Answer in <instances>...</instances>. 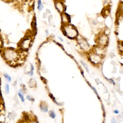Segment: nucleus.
Listing matches in <instances>:
<instances>
[{"mask_svg":"<svg viewBox=\"0 0 123 123\" xmlns=\"http://www.w3.org/2000/svg\"><path fill=\"white\" fill-rule=\"evenodd\" d=\"M23 51L20 49H15L14 48L8 47L2 49L1 55L3 59L11 66H17L22 60Z\"/></svg>","mask_w":123,"mask_h":123,"instance_id":"nucleus-1","label":"nucleus"},{"mask_svg":"<svg viewBox=\"0 0 123 123\" xmlns=\"http://www.w3.org/2000/svg\"><path fill=\"white\" fill-rule=\"evenodd\" d=\"M62 31L63 35L70 40H76L79 36V33L78 29L73 25L68 24L65 25H62Z\"/></svg>","mask_w":123,"mask_h":123,"instance_id":"nucleus-2","label":"nucleus"},{"mask_svg":"<svg viewBox=\"0 0 123 123\" xmlns=\"http://www.w3.org/2000/svg\"><path fill=\"white\" fill-rule=\"evenodd\" d=\"M31 35H28L23 37L18 43V49L23 51L27 52V51L32 45L33 38Z\"/></svg>","mask_w":123,"mask_h":123,"instance_id":"nucleus-3","label":"nucleus"},{"mask_svg":"<svg viewBox=\"0 0 123 123\" xmlns=\"http://www.w3.org/2000/svg\"><path fill=\"white\" fill-rule=\"evenodd\" d=\"M86 55H87V58H88V61L95 66H100L103 58V57L98 55V54H95L92 51L86 54Z\"/></svg>","mask_w":123,"mask_h":123,"instance_id":"nucleus-4","label":"nucleus"},{"mask_svg":"<svg viewBox=\"0 0 123 123\" xmlns=\"http://www.w3.org/2000/svg\"><path fill=\"white\" fill-rule=\"evenodd\" d=\"M96 44L102 48H106L109 43V38L108 36L105 35L103 31H100L97 35L95 39Z\"/></svg>","mask_w":123,"mask_h":123,"instance_id":"nucleus-5","label":"nucleus"},{"mask_svg":"<svg viewBox=\"0 0 123 123\" xmlns=\"http://www.w3.org/2000/svg\"><path fill=\"white\" fill-rule=\"evenodd\" d=\"M76 41L78 44L79 46L81 51L84 52L85 54H88L91 51V47L88 43V40L83 36H78L76 39Z\"/></svg>","mask_w":123,"mask_h":123,"instance_id":"nucleus-6","label":"nucleus"},{"mask_svg":"<svg viewBox=\"0 0 123 123\" xmlns=\"http://www.w3.org/2000/svg\"><path fill=\"white\" fill-rule=\"evenodd\" d=\"M54 6L55 9L59 14H62L63 12H65L66 11V6L65 5L63 1H54Z\"/></svg>","mask_w":123,"mask_h":123,"instance_id":"nucleus-7","label":"nucleus"},{"mask_svg":"<svg viewBox=\"0 0 123 123\" xmlns=\"http://www.w3.org/2000/svg\"><path fill=\"white\" fill-rule=\"evenodd\" d=\"M91 51L94 52L95 54H98V55H100V56H101L103 58L105 56V48H102L101 46H99L97 44H96V46H95L91 49Z\"/></svg>","mask_w":123,"mask_h":123,"instance_id":"nucleus-8","label":"nucleus"},{"mask_svg":"<svg viewBox=\"0 0 123 123\" xmlns=\"http://www.w3.org/2000/svg\"><path fill=\"white\" fill-rule=\"evenodd\" d=\"M61 17L62 25H65L71 23V17L70 15L66 12H63L60 14Z\"/></svg>","mask_w":123,"mask_h":123,"instance_id":"nucleus-9","label":"nucleus"},{"mask_svg":"<svg viewBox=\"0 0 123 123\" xmlns=\"http://www.w3.org/2000/svg\"><path fill=\"white\" fill-rule=\"evenodd\" d=\"M48 103H46V101H42L40 102V110L43 113H47L49 111V110H48Z\"/></svg>","mask_w":123,"mask_h":123,"instance_id":"nucleus-10","label":"nucleus"},{"mask_svg":"<svg viewBox=\"0 0 123 123\" xmlns=\"http://www.w3.org/2000/svg\"><path fill=\"white\" fill-rule=\"evenodd\" d=\"M28 86L31 89H35V88H37V81L36 80L35 78H31L29 79V81H28Z\"/></svg>","mask_w":123,"mask_h":123,"instance_id":"nucleus-11","label":"nucleus"},{"mask_svg":"<svg viewBox=\"0 0 123 123\" xmlns=\"http://www.w3.org/2000/svg\"><path fill=\"white\" fill-rule=\"evenodd\" d=\"M31 30H32V34L35 35L37 32V23H36V20L35 17H34L33 19L31 21Z\"/></svg>","mask_w":123,"mask_h":123,"instance_id":"nucleus-12","label":"nucleus"},{"mask_svg":"<svg viewBox=\"0 0 123 123\" xmlns=\"http://www.w3.org/2000/svg\"><path fill=\"white\" fill-rule=\"evenodd\" d=\"M17 116V113H15V111H12L11 112L8 113V118L10 120H14Z\"/></svg>","mask_w":123,"mask_h":123,"instance_id":"nucleus-13","label":"nucleus"},{"mask_svg":"<svg viewBox=\"0 0 123 123\" xmlns=\"http://www.w3.org/2000/svg\"><path fill=\"white\" fill-rule=\"evenodd\" d=\"M118 49L120 54L123 55V41H119L118 43Z\"/></svg>","mask_w":123,"mask_h":123,"instance_id":"nucleus-14","label":"nucleus"},{"mask_svg":"<svg viewBox=\"0 0 123 123\" xmlns=\"http://www.w3.org/2000/svg\"><path fill=\"white\" fill-rule=\"evenodd\" d=\"M37 9L39 12L43 11V9H44V5H43V3H42L41 0H38L37 1Z\"/></svg>","mask_w":123,"mask_h":123,"instance_id":"nucleus-15","label":"nucleus"},{"mask_svg":"<svg viewBox=\"0 0 123 123\" xmlns=\"http://www.w3.org/2000/svg\"><path fill=\"white\" fill-rule=\"evenodd\" d=\"M24 93H23V92L22 91V90L21 89H19V91H18V97L20 98V100H21V101H22V102H25V97H24Z\"/></svg>","mask_w":123,"mask_h":123,"instance_id":"nucleus-16","label":"nucleus"},{"mask_svg":"<svg viewBox=\"0 0 123 123\" xmlns=\"http://www.w3.org/2000/svg\"><path fill=\"white\" fill-rule=\"evenodd\" d=\"M3 76H4L5 79H6L8 83H11V81H12V78H11V77L10 76V75H9V74H8L7 73H3Z\"/></svg>","mask_w":123,"mask_h":123,"instance_id":"nucleus-17","label":"nucleus"},{"mask_svg":"<svg viewBox=\"0 0 123 123\" xmlns=\"http://www.w3.org/2000/svg\"><path fill=\"white\" fill-rule=\"evenodd\" d=\"M48 22H49V24L50 25H53L54 24V17H53V15L52 14L51 15H49L48 18Z\"/></svg>","mask_w":123,"mask_h":123,"instance_id":"nucleus-18","label":"nucleus"},{"mask_svg":"<svg viewBox=\"0 0 123 123\" xmlns=\"http://www.w3.org/2000/svg\"><path fill=\"white\" fill-rule=\"evenodd\" d=\"M80 63H81V64L83 65V66H84V68H85V70H86V71H87L88 73H89V66H88V65H87V63H86L85 62L83 61V60H81V61H80Z\"/></svg>","mask_w":123,"mask_h":123,"instance_id":"nucleus-19","label":"nucleus"},{"mask_svg":"<svg viewBox=\"0 0 123 123\" xmlns=\"http://www.w3.org/2000/svg\"><path fill=\"white\" fill-rule=\"evenodd\" d=\"M48 113H49V116L50 118H51L52 119H55V117H56V113L54 111V110H49L48 111Z\"/></svg>","mask_w":123,"mask_h":123,"instance_id":"nucleus-20","label":"nucleus"},{"mask_svg":"<svg viewBox=\"0 0 123 123\" xmlns=\"http://www.w3.org/2000/svg\"><path fill=\"white\" fill-rule=\"evenodd\" d=\"M4 92L6 94H9L10 92V88L8 83H6L4 86Z\"/></svg>","mask_w":123,"mask_h":123,"instance_id":"nucleus-21","label":"nucleus"},{"mask_svg":"<svg viewBox=\"0 0 123 123\" xmlns=\"http://www.w3.org/2000/svg\"><path fill=\"white\" fill-rule=\"evenodd\" d=\"M26 99L27 100H28V101H34L35 100V98L33 97L32 95H30V94H26Z\"/></svg>","mask_w":123,"mask_h":123,"instance_id":"nucleus-22","label":"nucleus"},{"mask_svg":"<svg viewBox=\"0 0 123 123\" xmlns=\"http://www.w3.org/2000/svg\"><path fill=\"white\" fill-rule=\"evenodd\" d=\"M114 90H115L116 92H118L120 91V84L119 83H115V84L114 85Z\"/></svg>","mask_w":123,"mask_h":123,"instance_id":"nucleus-23","label":"nucleus"},{"mask_svg":"<svg viewBox=\"0 0 123 123\" xmlns=\"http://www.w3.org/2000/svg\"><path fill=\"white\" fill-rule=\"evenodd\" d=\"M91 88L92 89V90H93V91H94V92L95 94V95H97V97H98V98H100V97H99V95H98V92H97V89H95V88H94V87H93V86H91Z\"/></svg>","mask_w":123,"mask_h":123,"instance_id":"nucleus-24","label":"nucleus"},{"mask_svg":"<svg viewBox=\"0 0 123 123\" xmlns=\"http://www.w3.org/2000/svg\"><path fill=\"white\" fill-rule=\"evenodd\" d=\"M26 74L27 75L29 76H30L32 78L34 75V71H31V70L27 71V72L26 73Z\"/></svg>","mask_w":123,"mask_h":123,"instance_id":"nucleus-25","label":"nucleus"},{"mask_svg":"<svg viewBox=\"0 0 123 123\" xmlns=\"http://www.w3.org/2000/svg\"><path fill=\"white\" fill-rule=\"evenodd\" d=\"M117 120H118V121L119 122V123H121V122L123 121V114H119V115L118 116V118H117Z\"/></svg>","mask_w":123,"mask_h":123,"instance_id":"nucleus-26","label":"nucleus"},{"mask_svg":"<svg viewBox=\"0 0 123 123\" xmlns=\"http://www.w3.org/2000/svg\"><path fill=\"white\" fill-rule=\"evenodd\" d=\"M41 73H47V72H48L47 69H46V67H45L44 66H43L41 67Z\"/></svg>","mask_w":123,"mask_h":123,"instance_id":"nucleus-27","label":"nucleus"},{"mask_svg":"<svg viewBox=\"0 0 123 123\" xmlns=\"http://www.w3.org/2000/svg\"><path fill=\"white\" fill-rule=\"evenodd\" d=\"M27 123H39L38 120L36 119V118L35 119H30L28 121Z\"/></svg>","mask_w":123,"mask_h":123,"instance_id":"nucleus-28","label":"nucleus"},{"mask_svg":"<svg viewBox=\"0 0 123 123\" xmlns=\"http://www.w3.org/2000/svg\"><path fill=\"white\" fill-rule=\"evenodd\" d=\"M95 83L97 84V86H99V85L100 84H101V81H100V79L99 78H96L95 79Z\"/></svg>","mask_w":123,"mask_h":123,"instance_id":"nucleus-29","label":"nucleus"},{"mask_svg":"<svg viewBox=\"0 0 123 123\" xmlns=\"http://www.w3.org/2000/svg\"><path fill=\"white\" fill-rule=\"evenodd\" d=\"M108 80V83H110L111 84H113V85H114L115 84V81H114V80L113 79H106Z\"/></svg>","mask_w":123,"mask_h":123,"instance_id":"nucleus-30","label":"nucleus"},{"mask_svg":"<svg viewBox=\"0 0 123 123\" xmlns=\"http://www.w3.org/2000/svg\"><path fill=\"white\" fill-rule=\"evenodd\" d=\"M48 16H49V15H48L46 12H44V13L43 14V18H44V19H46V18H48Z\"/></svg>","mask_w":123,"mask_h":123,"instance_id":"nucleus-31","label":"nucleus"},{"mask_svg":"<svg viewBox=\"0 0 123 123\" xmlns=\"http://www.w3.org/2000/svg\"><path fill=\"white\" fill-rule=\"evenodd\" d=\"M30 70L31 71H33L35 70V67H34V65L32 64V63H30Z\"/></svg>","mask_w":123,"mask_h":123,"instance_id":"nucleus-32","label":"nucleus"},{"mask_svg":"<svg viewBox=\"0 0 123 123\" xmlns=\"http://www.w3.org/2000/svg\"><path fill=\"white\" fill-rule=\"evenodd\" d=\"M117 72V68L116 66H113V71L112 73L113 74H115Z\"/></svg>","mask_w":123,"mask_h":123,"instance_id":"nucleus-33","label":"nucleus"},{"mask_svg":"<svg viewBox=\"0 0 123 123\" xmlns=\"http://www.w3.org/2000/svg\"><path fill=\"white\" fill-rule=\"evenodd\" d=\"M120 81H121V77L119 76L116 79L115 83H119V84H120Z\"/></svg>","mask_w":123,"mask_h":123,"instance_id":"nucleus-34","label":"nucleus"},{"mask_svg":"<svg viewBox=\"0 0 123 123\" xmlns=\"http://www.w3.org/2000/svg\"><path fill=\"white\" fill-rule=\"evenodd\" d=\"M110 57L111 58H113L114 57H115V54L113 52H111L110 54Z\"/></svg>","mask_w":123,"mask_h":123,"instance_id":"nucleus-35","label":"nucleus"},{"mask_svg":"<svg viewBox=\"0 0 123 123\" xmlns=\"http://www.w3.org/2000/svg\"><path fill=\"white\" fill-rule=\"evenodd\" d=\"M111 123H117V119L116 118H113L111 119Z\"/></svg>","mask_w":123,"mask_h":123,"instance_id":"nucleus-36","label":"nucleus"},{"mask_svg":"<svg viewBox=\"0 0 123 123\" xmlns=\"http://www.w3.org/2000/svg\"><path fill=\"white\" fill-rule=\"evenodd\" d=\"M103 1L104 2V3H105L106 4H110L111 3V0H103Z\"/></svg>","mask_w":123,"mask_h":123,"instance_id":"nucleus-37","label":"nucleus"},{"mask_svg":"<svg viewBox=\"0 0 123 123\" xmlns=\"http://www.w3.org/2000/svg\"><path fill=\"white\" fill-rule=\"evenodd\" d=\"M46 12L48 14V15H51V11L49 9H46Z\"/></svg>","mask_w":123,"mask_h":123,"instance_id":"nucleus-38","label":"nucleus"},{"mask_svg":"<svg viewBox=\"0 0 123 123\" xmlns=\"http://www.w3.org/2000/svg\"><path fill=\"white\" fill-rule=\"evenodd\" d=\"M2 98H3V97H2V94H1V89H0V103H2Z\"/></svg>","mask_w":123,"mask_h":123,"instance_id":"nucleus-39","label":"nucleus"},{"mask_svg":"<svg viewBox=\"0 0 123 123\" xmlns=\"http://www.w3.org/2000/svg\"><path fill=\"white\" fill-rule=\"evenodd\" d=\"M111 64H112L113 66H116V65H117L116 62L115 61H114V60H113V61L111 62Z\"/></svg>","mask_w":123,"mask_h":123,"instance_id":"nucleus-40","label":"nucleus"},{"mask_svg":"<svg viewBox=\"0 0 123 123\" xmlns=\"http://www.w3.org/2000/svg\"><path fill=\"white\" fill-rule=\"evenodd\" d=\"M57 38H58V40H59V41H60V42H63V38H62L61 36H58V37H57Z\"/></svg>","mask_w":123,"mask_h":123,"instance_id":"nucleus-41","label":"nucleus"},{"mask_svg":"<svg viewBox=\"0 0 123 123\" xmlns=\"http://www.w3.org/2000/svg\"><path fill=\"white\" fill-rule=\"evenodd\" d=\"M118 93H119V95H121V96H123V91H121V90H120V91H119Z\"/></svg>","mask_w":123,"mask_h":123,"instance_id":"nucleus-42","label":"nucleus"},{"mask_svg":"<svg viewBox=\"0 0 123 123\" xmlns=\"http://www.w3.org/2000/svg\"><path fill=\"white\" fill-rule=\"evenodd\" d=\"M45 32H46V35L47 36L49 35V30H45Z\"/></svg>","mask_w":123,"mask_h":123,"instance_id":"nucleus-43","label":"nucleus"},{"mask_svg":"<svg viewBox=\"0 0 123 123\" xmlns=\"http://www.w3.org/2000/svg\"><path fill=\"white\" fill-rule=\"evenodd\" d=\"M119 73L121 74H122V75H123V68H121V69H120Z\"/></svg>","mask_w":123,"mask_h":123,"instance_id":"nucleus-44","label":"nucleus"},{"mask_svg":"<svg viewBox=\"0 0 123 123\" xmlns=\"http://www.w3.org/2000/svg\"><path fill=\"white\" fill-rule=\"evenodd\" d=\"M17 84V81H15V82L14 83V84H13V85H14V86H16V85Z\"/></svg>","mask_w":123,"mask_h":123,"instance_id":"nucleus-45","label":"nucleus"},{"mask_svg":"<svg viewBox=\"0 0 123 123\" xmlns=\"http://www.w3.org/2000/svg\"><path fill=\"white\" fill-rule=\"evenodd\" d=\"M114 112L115 113H119V111H118V110H114Z\"/></svg>","mask_w":123,"mask_h":123,"instance_id":"nucleus-46","label":"nucleus"},{"mask_svg":"<svg viewBox=\"0 0 123 123\" xmlns=\"http://www.w3.org/2000/svg\"><path fill=\"white\" fill-rule=\"evenodd\" d=\"M22 123V122H18V123Z\"/></svg>","mask_w":123,"mask_h":123,"instance_id":"nucleus-47","label":"nucleus"},{"mask_svg":"<svg viewBox=\"0 0 123 123\" xmlns=\"http://www.w3.org/2000/svg\"><path fill=\"white\" fill-rule=\"evenodd\" d=\"M0 116H1V114H0Z\"/></svg>","mask_w":123,"mask_h":123,"instance_id":"nucleus-48","label":"nucleus"}]
</instances>
